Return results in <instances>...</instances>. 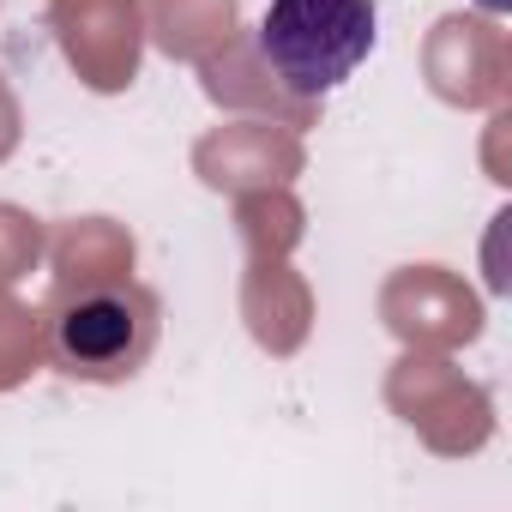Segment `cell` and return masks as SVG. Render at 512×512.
<instances>
[{
  "instance_id": "obj_1",
  "label": "cell",
  "mask_w": 512,
  "mask_h": 512,
  "mask_svg": "<svg viewBox=\"0 0 512 512\" xmlns=\"http://www.w3.org/2000/svg\"><path fill=\"white\" fill-rule=\"evenodd\" d=\"M380 43L374 0H272L260 19V61L290 97H332Z\"/></svg>"
},
{
  "instance_id": "obj_2",
  "label": "cell",
  "mask_w": 512,
  "mask_h": 512,
  "mask_svg": "<svg viewBox=\"0 0 512 512\" xmlns=\"http://www.w3.org/2000/svg\"><path fill=\"white\" fill-rule=\"evenodd\" d=\"M151 332H157V320L139 290H97V296H79L61 308L55 362L85 380H121V374H133V362H145Z\"/></svg>"
},
{
  "instance_id": "obj_3",
  "label": "cell",
  "mask_w": 512,
  "mask_h": 512,
  "mask_svg": "<svg viewBox=\"0 0 512 512\" xmlns=\"http://www.w3.org/2000/svg\"><path fill=\"white\" fill-rule=\"evenodd\" d=\"M482 7H488V13H506V0H482Z\"/></svg>"
}]
</instances>
